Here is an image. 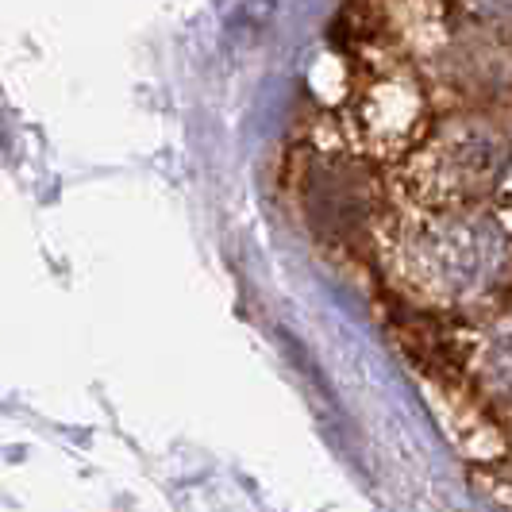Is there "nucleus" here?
<instances>
[{"instance_id": "nucleus-1", "label": "nucleus", "mask_w": 512, "mask_h": 512, "mask_svg": "<svg viewBox=\"0 0 512 512\" xmlns=\"http://www.w3.org/2000/svg\"><path fill=\"white\" fill-rule=\"evenodd\" d=\"M489 8L497 12V16H505V20H512V0H486Z\"/></svg>"}]
</instances>
